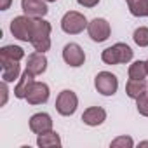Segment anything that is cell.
<instances>
[{
    "instance_id": "cell-30",
    "label": "cell",
    "mask_w": 148,
    "mask_h": 148,
    "mask_svg": "<svg viewBox=\"0 0 148 148\" xmlns=\"http://www.w3.org/2000/svg\"><path fill=\"white\" fill-rule=\"evenodd\" d=\"M45 2H56V0H45Z\"/></svg>"
},
{
    "instance_id": "cell-26",
    "label": "cell",
    "mask_w": 148,
    "mask_h": 148,
    "mask_svg": "<svg viewBox=\"0 0 148 148\" xmlns=\"http://www.w3.org/2000/svg\"><path fill=\"white\" fill-rule=\"evenodd\" d=\"M11 2H12V0H0V9H2V11H7L9 5H11Z\"/></svg>"
},
{
    "instance_id": "cell-4",
    "label": "cell",
    "mask_w": 148,
    "mask_h": 148,
    "mask_svg": "<svg viewBox=\"0 0 148 148\" xmlns=\"http://www.w3.org/2000/svg\"><path fill=\"white\" fill-rule=\"evenodd\" d=\"M77 106H79V98L77 94L70 91V89H64L59 92L58 99H56V110L59 115L63 117H70L77 112Z\"/></svg>"
},
{
    "instance_id": "cell-9",
    "label": "cell",
    "mask_w": 148,
    "mask_h": 148,
    "mask_svg": "<svg viewBox=\"0 0 148 148\" xmlns=\"http://www.w3.org/2000/svg\"><path fill=\"white\" fill-rule=\"evenodd\" d=\"M21 9L30 18H44L49 11L45 0H21Z\"/></svg>"
},
{
    "instance_id": "cell-13",
    "label": "cell",
    "mask_w": 148,
    "mask_h": 148,
    "mask_svg": "<svg viewBox=\"0 0 148 148\" xmlns=\"http://www.w3.org/2000/svg\"><path fill=\"white\" fill-rule=\"evenodd\" d=\"M26 68L33 73V75H42V73L47 70V58L44 52H32L26 59Z\"/></svg>"
},
{
    "instance_id": "cell-3",
    "label": "cell",
    "mask_w": 148,
    "mask_h": 148,
    "mask_svg": "<svg viewBox=\"0 0 148 148\" xmlns=\"http://www.w3.org/2000/svg\"><path fill=\"white\" fill-rule=\"evenodd\" d=\"M87 19L84 14L77 12V11H68L63 19H61V30L68 35H77V33H82L86 28H87Z\"/></svg>"
},
{
    "instance_id": "cell-10",
    "label": "cell",
    "mask_w": 148,
    "mask_h": 148,
    "mask_svg": "<svg viewBox=\"0 0 148 148\" xmlns=\"http://www.w3.org/2000/svg\"><path fill=\"white\" fill-rule=\"evenodd\" d=\"M33 77H35V75H33L28 68L21 73L19 82H18V86L14 87V96H16L18 99H26L28 92L32 91V87H33V84H35V79H33Z\"/></svg>"
},
{
    "instance_id": "cell-31",
    "label": "cell",
    "mask_w": 148,
    "mask_h": 148,
    "mask_svg": "<svg viewBox=\"0 0 148 148\" xmlns=\"http://www.w3.org/2000/svg\"><path fill=\"white\" fill-rule=\"evenodd\" d=\"M125 2H131V0H125Z\"/></svg>"
},
{
    "instance_id": "cell-20",
    "label": "cell",
    "mask_w": 148,
    "mask_h": 148,
    "mask_svg": "<svg viewBox=\"0 0 148 148\" xmlns=\"http://www.w3.org/2000/svg\"><path fill=\"white\" fill-rule=\"evenodd\" d=\"M129 4V12L136 18H145L146 16V0H131Z\"/></svg>"
},
{
    "instance_id": "cell-12",
    "label": "cell",
    "mask_w": 148,
    "mask_h": 148,
    "mask_svg": "<svg viewBox=\"0 0 148 148\" xmlns=\"http://www.w3.org/2000/svg\"><path fill=\"white\" fill-rule=\"evenodd\" d=\"M30 129L35 134H42L47 131H52V119L49 113H35L30 119Z\"/></svg>"
},
{
    "instance_id": "cell-11",
    "label": "cell",
    "mask_w": 148,
    "mask_h": 148,
    "mask_svg": "<svg viewBox=\"0 0 148 148\" xmlns=\"http://www.w3.org/2000/svg\"><path fill=\"white\" fill-rule=\"evenodd\" d=\"M49 94H51V91H49V86H47V84H44V82H35L33 87H32V91H30L28 96H26V101H28L30 105H44V103H47Z\"/></svg>"
},
{
    "instance_id": "cell-5",
    "label": "cell",
    "mask_w": 148,
    "mask_h": 148,
    "mask_svg": "<svg viewBox=\"0 0 148 148\" xmlns=\"http://www.w3.org/2000/svg\"><path fill=\"white\" fill-rule=\"evenodd\" d=\"M32 30H33V18L30 16H18L11 21V33L14 38L21 42H30L32 38Z\"/></svg>"
},
{
    "instance_id": "cell-19",
    "label": "cell",
    "mask_w": 148,
    "mask_h": 148,
    "mask_svg": "<svg viewBox=\"0 0 148 148\" xmlns=\"http://www.w3.org/2000/svg\"><path fill=\"white\" fill-rule=\"evenodd\" d=\"M146 75H148V71H146V63L145 61H134L129 66V79L143 80Z\"/></svg>"
},
{
    "instance_id": "cell-29",
    "label": "cell",
    "mask_w": 148,
    "mask_h": 148,
    "mask_svg": "<svg viewBox=\"0 0 148 148\" xmlns=\"http://www.w3.org/2000/svg\"><path fill=\"white\" fill-rule=\"evenodd\" d=\"M145 63H146V71H148V59H146V61H145Z\"/></svg>"
},
{
    "instance_id": "cell-16",
    "label": "cell",
    "mask_w": 148,
    "mask_h": 148,
    "mask_svg": "<svg viewBox=\"0 0 148 148\" xmlns=\"http://www.w3.org/2000/svg\"><path fill=\"white\" fill-rule=\"evenodd\" d=\"M148 91V84L145 82V79L143 80H138V79H129V82L125 84V92H127V96L129 98H132V99H138L143 92H146Z\"/></svg>"
},
{
    "instance_id": "cell-28",
    "label": "cell",
    "mask_w": 148,
    "mask_h": 148,
    "mask_svg": "<svg viewBox=\"0 0 148 148\" xmlns=\"http://www.w3.org/2000/svg\"><path fill=\"white\" fill-rule=\"evenodd\" d=\"M146 18H148V0H146Z\"/></svg>"
},
{
    "instance_id": "cell-23",
    "label": "cell",
    "mask_w": 148,
    "mask_h": 148,
    "mask_svg": "<svg viewBox=\"0 0 148 148\" xmlns=\"http://www.w3.org/2000/svg\"><path fill=\"white\" fill-rule=\"evenodd\" d=\"M136 108L143 117H148V91L143 92L138 99H136Z\"/></svg>"
},
{
    "instance_id": "cell-21",
    "label": "cell",
    "mask_w": 148,
    "mask_h": 148,
    "mask_svg": "<svg viewBox=\"0 0 148 148\" xmlns=\"http://www.w3.org/2000/svg\"><path fill=\"white\" fill-rule=\"evenodd\" d=\"M132 38H134L136 45H139V47H148V28H146V26L136 28L134 33H132Z\"/></svg>"
},
{
    "instance_id": "cell-6",
    "label": "cell",
    "mask_w": 148,
    "mask_h": 148,
    "mask_svg": "<svg viewBox=\"0 0 148 148\" xmlns=\"http://www.w3.org/2000/svg\"><path fill=\"white\" fill-rule=\"evenodd\" d=\"M94 87L103 96H113L119 89V79L112 71H99L94 79Z\"/></svg>"
},
{
    "instance_id": "cell-8",
    "label": "cell",
    "mask_w": 148,
    "mask_h": 148,
    "mask_svg": "<svg viewBox=\"0 0 148 148\" xmlns=\"http://www.w3.org/2000/svg\"><path fill=\"white\" fill-rule=\"evenodd\" d=\"M63 59H64V63L70 64L71 68H79V66H82L84 61H86V52H84V49H82L79 44L70 42V44H66L64 49H63Z\"/></svg>"
},
{
    "instance_id": "cell-24",
    "label": "cell",
    "mask_w": 148,
    "mask_h": 148,
    "mask_svg": "<svg viewBox=\"0 0 148 148\" xmlns=\"http://www.w3.org/2000/svg\"><path fill=\"white\" fill-rule=\"evenodd\" d=\"M77 2L80 4V5H84V7H96L98 4H99V0H77Z\"/></svg>"
},
{
    "instance_id": "cell-15",
    "label": "cell",
    "mask_w": 148,
    "mask_h": 148,
    "mask_svg": "<svg viewBox=\"0 0 148 148\" xmlns=\"http://www.w3.org/2000/svg\"><path fill=\"white\" fill-rule=\"evenodd\" d=\"M2 64V80L4 82H14L16 79H19V73H21V66H19V61H7V59H2L0 61Z\"/></svg>"
},
{
    "instance_id": "cell-22",
    "label": "cell",
    "mask_w": 148,
    "mask_h": 148,
    "mask_svg": "<svg viewBox=\"0 0 148 148\" xmlns=\"http://www.w3.org/2000/svg\"><path fill=\"white\" fill-rule=\"evenodd\" d=\"M110 146L112 148H132L134 146V141H132L131 136H119V138H115L110 143Z\"/></svg>"
},
{
    "instance_id": "cell-18",
    "label": "cell",
    "mask_w": 148,
    "mask_h": 148,
    "mask_svg": "<svg viewBox=\"0 0 148 148\" xmlns=\"http://www.w3.org/2000/svg\"><path fill=\"white\" fill-rule=\"evenodd\" d=\"M25 58V51L19 45H5L0 49V61L7 59V61H21Z\"/></svg>"
},
{
    "instance_id": "cell-17",
    "label": "cell",
    "mask_w": 148,
    "mask_h": 148,
    "mask_svg": "<svg viewBox=\"0 0 148 148\" xmlns=\"http://www.w3.org/2000/svg\"><path fill=\"white\" fill-rule=\"evenodd\" d=\"M37 145H38L40 148H52V146L59 148V146H61V138H59L58 132H54V131H47V132L38 134V138H37Z\"/></svg>"
},
{
    "instance_id": "cell-7",
    "label": "cell",
    "mask_w": 148,
    "mask_h": 148,
    "mask_svg": "<svg viewBox=\"0 0 148 148\" xmlns=\"http://www.w3.org/2000/svg\"><path fill=\"white\" fill-rule=\"evenodd\" d=\"M87 33L89 37L94 40V42H105L108 40L110 33H112V28H110V23L105 19V18H94L89 25H87Z\"/></svg>"
},
{
    "instance_id": "cell-2",
    "label": "cell",
    "mask_w": 148,
    "mask_h": 148,
    "mask_svg": "<svg viewBox=\"0 0 148 148\" xmlns=\"http://www.w3.org/2000/svg\"><path fill=\"white\" fill-rule=\"evenodd\" d=\"M132 54L134 52L127 44L117 42L115 45H112L101 52V59L106 64H124V63H129L132 59Z\"/></svg>"
},
{
    "instance_id": "cell-14",
    "label": "cell",
    "mask_w": 148,
    "mask_h": 148,
    "mask_svg": "<svg viewBox=\"0 0 148 148\" xmlns=\"http://www.w3.org/2000/svg\"><path fill=\"white\" fill-rule=\"evenodd\" d=\"M105 120H106V112L101 106H91L82 113V122L86 125H91V127L101 125Z\"/></svg>"
},
{
    "instance_id": "cell-25",
    "label": "cell",
    "mask_w": 148,
    "mask_h": 148,
    "mask_svg": "<svg viewBox=\"0 0 148 148\" xmlns=\"http://www.w3.org/2000/svg\"><path fill=\"white\" fill-rule=\"evenodd\" d=\"M2 105L7 103V96H9V89H7V82H2Z\"/></svg>"
},
{
    "instance_id": "cell-1",
    "label": "cell",
    "mask_w": 148,
    "mask_h": 148,
    "mask_svg": "<svg viewBox=\"0 0 148 148\" xmlns=\"http://www.w3.org/2000/svg\"><path fill=\"white\" fill-rule=\"evenodd\" d=\"M30 44L38 52H47L51 49V23L44 18H33V30Z\"/></svg>"
},
{
    "instance_id": "cell-27",
    "label": "cell",
    "mask_w": 148,
    "mask_h": 148,
    "mask_svg": "<svg viewBox=\"0 0 148 148\" xmlns=\"http://www.w3.org/2000/svg\"><path fill=\"white\" fill-rule=\"evenodd\" d=\"M139 146H148V141H141V143H139Z\"/></svg>"
}]
</instances>
